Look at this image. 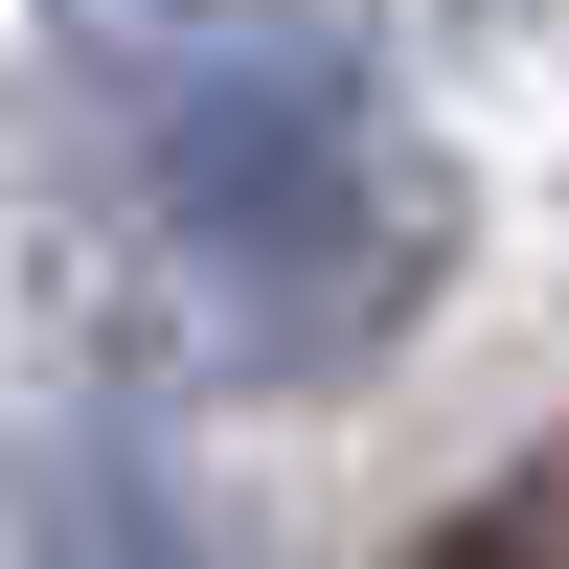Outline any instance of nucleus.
Here are the masks:
<instances>
[{"label":"nucleus","instance_id":"f03ea898","mask_svg":"<svg viewBox=\"0 0 569 569\" xmlns=\"http://www.w3.org/2000/svg\"><path fill=\"white\" fill-rule=\"evenodd\" d=\"M0 569H206V501L160 479V433L46 410V433L0 456Z\"/></svg>","mask_w":569,"mask_h":569},{"label":"nucleus","instance_id":"7ed1b4c3","mask_svg":"<svg viewBox=\"0 0 569 569\" xmlns=\"http://www.w3.org/2000/svg\"><path fill=\"white\" fill-rule=\"evenodd\" d=\"M46 46L114 114H160V91H228V69H342L365 0H46Z\"/></svg>","mask_w":569,"mask_h":569},{"label":"nucleus","instance_id":"20e7f679","mask_svg":"<svg viewBox=\"0 0 569 569\" xmlns=\"http://www.w3.org/2000/svg\"><path fill=\"white\" fill-rule=\"evenodd\" d=\"M410 569H569V433H547V456H501V479L456 501V525L410 547Z\"/></svg>","mask_w":569,"mask_h":569},{"label":"nucleus","instance_id":"f257e3e1","mask_svg":"<svg viewBox=\"0 0 569 569\" xmlns=\"http://www.w3.org/2000/svg\"><path fill=\"white\" fill-rule=\"evenodd\" d=\"M114 182H137L160 297L206 319L228 365H297V388H342V365L456 273V160L388 114L365 46L342 69H228V91L114 114Z\"/></svg>","mask_w":569,"mask_h":569}]
</instances>
